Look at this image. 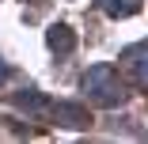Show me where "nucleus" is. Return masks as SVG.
<instances>
[{
	"label": "nucleus",
	"instance_id": "obj_1",
	"mask_svg": "<svg viewBox=\"0 0 148 144\" xmlns=\"http://www.w3.org/2000/svg\"><path fill=\"white\" fill-rule=\"evenodd\" d=\"M84 91L95 106H118L125 99V87L122 80H118V68L114 65H91L84 76Z\"/></svg>",
	"mask_w": 148,
	"mask_h": 144
},
{
	"label": "nucleus",
	"instance_id": "obj_2",
	"mask_svg": "<svg viewBox=\"0 0 148 144\" xmlns=\"http://www.w3.org/2000/svg\"><path fill=\"white\" fill-rule=\"evenodd\" d=\"M122 61H125V68H129V76H133L137 87H148V42L129 46V49L122 53Z\"/></svg>",
	"mask_w": 148,
	"mask_h": 144
},
{
	"label": "nucleus",
	"instance_id": "obj_3",
	"mask_svg": "<svg viewBox=\"0 0 148 144\" xmlns=\"http://www.w3.org/2000/svg\"><path fill=\"white\" fill-rule=\"evenodd\" d=\"M46 42H49V49H53V53H72V46H76V34L69 31L65 23H57V27H49Z\"/></svg>",
	"mask_w": 148,
	"mask_h": 144
},
{
	"label": "nucleus",
	"instance_id": "obj_4",
	"mask_svg": "<svg viewBox=\"0 0 148 144\" xmlns=\"http://www.w3.org/2000/svg\"><path fill=\"white\" fill-rule=\"evenodd\" d=\"M57 118H61L65 125H72V129H84L87 121H91L87 110H84V106H72V102H57Z\"/></svg>",
	"mask_w": 148,
	"mask_h": 144
},
{
	"label": "nucleus",
	"instance_id": "obj_5",
	"mask_svg": "<svg viewBox=\"0 0 148 144\" xmlns=\"http://www.w3.org/2000/svg\"><path fill=\"white\" fill-rule=\"evenodd\" d=\"M140 4L137 0H110V15H133Z\"/></svg>",
	"mask_w": 148,
	"mask_h": 144
},
{
	"label": "nucleus",
	"instance_id": "obj_6",
	"mask_svg": "<svg viewBox=\"0 0 148 144\" xmlns=\"http://www.w3.org/2000/svg\"><path fill=\"white\" fill-rule=\"evenodd\" d=\"M15 102H19V106H27V110H42V106H46V99H42V95H34V91H27V95H19Z\"/></svg>",
	"mask_w": 148,
	"mask_h": 144
},
{
	"label": "nucleus",
	"instance_id": "obj_7",
	"mask_svg": "<svg viewBox=\"0 0 148 144\" xmlns=\"http://www.w3.org/2000/svg\"><path fill=\"white\" fill-rule=\"evenodd\" d=\"M8 76H12V68H8V61H4V57H0V83H4Z\"/></svg>",
	"mask_w": 148,
	"mask_h": 144
}]
</instances>
